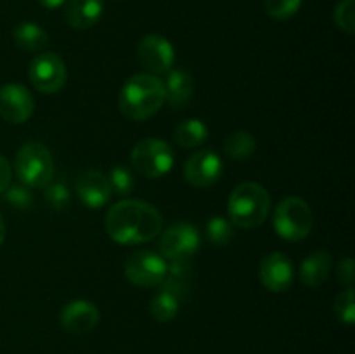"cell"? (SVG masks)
Masks as SVG:
<instances>
[{
    "instance_id": "6da1fadb",
    "label": "cell",
    "mask_w": 355,
    "mask_h": 354,
    "mask_svg": "<svg viewBox=\"0 0 355 354\" xmlns=\"http://www.w3.org/2000/svg\"><path fill=\"white\" fill-rule=\"evenodd\" d=\"M104 226L107 236L118 245H141L162 235L163 217L148 201L125 198L111 205Z\"/></svg>"
},
{
    "instance_id": "7a4b0ae2",
    "label": "cell",
    "mask_w": 355,
    "mask_h": 354,
    "mask_svg": "<svg viewBox=\"0 0 355 354\" xmlns=\"http://www.w3.org/2000/svg\"><path fill=\"white\" fill-rule=\"evenodd\" d=\"M165 104V83L149 73L132 75L118 96L121 115L132 121H142L158 113Z\"/></svg>"
},
{
    "instance_id": "3957f363",
    "label": "cell",
    "mask_w": 355,
    "mask_h": 354,
    "mask_svg": "<svg viewBox=\"0 0 355 354\" xmlns=\"http://www.w3.org/2000/svg\"><path fill=\"white\" fill-rule=\"evenodd\" d=\"M270 212V194L262 184L241 183L229 196V221L243 229H253L266 222Z\"/></svg>"
},
{
    "instance_id": "277c9868",
    "label": "cell",
    "mask_w": 355,
    "mask_h": 354,
    "mask_svg": "<svg viewBox=\"0 0 355 354\" xmlns=\"http://www.w3.org/2000/svg\"><path fill=\"white\" fill-rule=\"evenodd\" d=\"M314 228V215L305 200L288 196L279 201L274 210V229L286 242H300L311 235Z\"/></svg>"
},
{
    "instance_id": "5b68a950",
    "label": "cell",
    "mask_w": 355,
    "mask_h": 354,
    "mask_svg": "<svg viewBox=\"0 0 355 354\" xmlns=\"http://www.w3.org/2000/svg\"><path fill=\"white\" fill-rule=\"evenodd\" d=\"M17 177L28 187H44L54 179V158L42 142H28L14 160Z\"/></svg>"
},
{
    "instance_id": "8992f818",
    "label": "cell",
    "mask_w": 355,
    "mask_h": 354,
    "mask_svg": "<svg viewBox=\"0 0 355 354\" xmlns=\"http://www.w3.org/2000/svg\"><path fill=\"white\" fill-rule=\"evenodd\" d=\"M130 162L135 172L148 179H159L172 170L175 155L172 146L163 139L148 137L139 141L130 153Z\"/></svg>"
},
{
    "instance_id": "52a82bcc",
    "label": "cell",
    "mask_w": 355,
    "mask_h": 354,
    "mask_svg": "<svg viewBox=\"0 0 355 354\" xmlns=\"http://www.w3.org/2000/svg\"><path fill=\"white\" fill-rule=\"evenodd\" d=\"M168 262L162 253L153 250L134 252L125 262V276L132 285L141 288L158 287L165 280Z\"/></svg>"
},
{
    "instance_id": "ba28073f",
    "label": "cell",
    "mask_w": 355,
    "mask_h": 354,
    "mask_svg": "<svg viewBox=\"0 0 355 354\" xmlns=\"http://www.w3.org/2000/svg\"><path fill=\"white\" fill-rule=\"evenodd\" d=\"M28 76L38 92L58 94L66 85L68 69L55 52H40L31 59Z\"/></svg>"
},
{
    "instance_id": "9c48e42d",
    "label": "cell",
    "mask_w": 355,
    "mask_h": 354,
    "mask_svg": "<svg viewBox=\"0 0 355 354\" xmlns=\"http://www.w3.org/2000/svg\"><path fill=\"white\" fill-rule=\"evenodd\" d=\"M201 236L200 231L189 222H179V224L170 226L166 231H163L159 238V252L170 262L175 260L193 259L200 250Z\"/></svg>"
},
{
    "instance_id": "30bf717a",
    "label": "cell",
    "mask_w": 355,
    "mask_h": 354,
    "mask_svg": "<svg viewBox=\"0 0 355 354\" xmlns=\"http://www.w3.org/2000/svg\"><path fill=\"white\" fill-rule=\"evenodd\" d=\"M137 58L142 68L149 75H165L170 69H173L175 62V49L168 38L162 35H146L141 38L137 45Z\"/></svg>"
},
{
    "instance_id": "8fae6325",
    "label": "cell",
    "mask_w": 355,
    "mask_h": 354,
    "mask_svg": "<svg viewBox=\"0 0 355 354\" xmlns=\"http://www.w3.org/2000/svg\"><path fill=\"white\" fill-rule=\"evenodd\" d=\"M224 163L220 155L211 149L193 153L184 163V179L193 187H210L222 177Z\"/></svg>"
},
{
    "instance_id": "7c38bea8",
    "label": "cell",
    "mask_w": 355,
    "mask_h": 354,
    "mask_svg": "<svg viewBox=\"0 0 355 354\" xmlns=\"http://www.w3.org/2000/svg\"><path fill=\"white\" fill-rule=\"evenodd\" d=\"M35 111L33 94L21 83L0 87V117L9 124H24Z\"/></svg>"
},
{
    "instance_id": "4fadbf2b",
    "label": "cell",
    "mask_w": 355,
    "mask_h": 354,
    "mask_svg": "<svg viewBox=\"0 0 355 354\" xmlns=\"http://www.w3.org/2000/svg\"><path fill=\"white\" fill-rule=\"evenodd\" d=\"M295 269L291 259L283 252L267 253L259 266V280L274 294L288 292L293 285Z\"/></svg>"
},
{
    "instance_id": "5bb4252c",
    "label": "cell",
    "mask_w": 355,
    "mask_h": 354,
    "mask_svg": "<svg viewBox=\"0 0 355 354\" xmlns=\"http://www.w3.org/2000/svg\"><path fill=\"white\" fill-rule=\"evenodd\" d=\"M101 319L99 307L87 298L69 301L59 314V323L62 328L73 335H85L92 332Z\"/></svg>"
},
{
    "instance_id": "9a60e30c",
    "label": "cell",
    "mask_w": 355,
    "mask_h": 354,
    "mask_svg": "<svg viewBox=\"0 0 355 354\" xmlns=\"http://www.w3.org/2000/svg\"><path fill=\"white\" fill-rule=\"evenodd\" d=\"M75 189L80 201L92 210L103 208L104 205L110 203L111 196H113L107 176H104L101 170L96 169L83 170L76 179Z\"/></svg>"
},
{
    "instance_id": "2e32d148",
    "label": "cell",
    "mask_w": 355,
    "mask_h": 354,
    "mask_svg": "<svg viewBox=\"0 0 355 354\" xmlns=\"http://www.w3.org/2000/svg\"><path fill=\"white\" fill-rule=\"evenodd\" d=\"M103 10V0H68L64 7V19L75 30H89L101 19Z\"/></svg>"
},
{
    "instance_id": "e0dca14e",
    "label": "cell",
    "mask_w": 355,
    "mask_h": 354,
    "mask_svg": "<svg viewBox=\"0 0 355 354\" xmlns=\"http://www.w3.org/2000/svg\"><path fill=\"white\" fill-rule=\"evenodd\" d=\"M331 271V253L326 250L312 252L304 259L300 266V280L305 287L318 288L328 280Z\"/></svg>"
},
{
    "instance_id": "ac0fdd59",
    "label": "cell",
    "mask_w": 355,
    "mask_h": 354,
    "mask_svg": "<svg viewBox=\"0 0 355 354\" xmlns=\"http://www.w3.org/2000/svg\"><path fill=\"white\" fill-rule=\"evenodd\" d=\"M165 83V103L172 108H182L191 101L194 92V80L184 69H170Z\"/></svg>"
},
{
    "instance_id": "d6986e66",
    "label": "cell",
    "mask_w": 355,
    "mask_h": 354,
    "mask_svg": "<svg viewBox=\"0 0 355 354\" xmlns=\"http://www.w3.org/2000/svg\"><path fill=\"white\" fill-rule=\"evenodd\" d=\"M173 139L175 144L182 149L200 148L208 139V127L200 118H187L177 125L173 130Z\"/></svg>"
},
{
    "instance_id": "ffe728a7",
    "label": "cell",
    "mask_w": 355,
    "mask_h": 354,
    "mask_svg": "<svg viewBox=\"0 0 355 354\" xmlns=\"http://www.w3.org/2000/svg\"><path fill=\"white\" fill-rule=\"evenodd\" d=\"M14 44L26 52H42L49 44V35L40 24L24 21L14 30Z\"/></svg>"
},
{
    "instance_id": "44dd1931",
    "label": "cell",
    "mask_w": 355,
    "mask_h": 354,
    "mask_svg": "<svg viewBox=\"0 0 355 354\" xmlns=\"http://www.w3.org/2000/svg\"><path fill=\"white\" fill-rule=\"evenodd\" d=\"M257 141L252 132L248 130H236L229 134L224 141V151L229 158L236 162L248 160L255 153Z\"/></svg>"
},
{
    "instance_id": "7402d4cb",
    "label": "cell",
    "mask_w": 355,
    "mask_h": 354,
    "mask_svg": "<svg viewBox=\"0 0 355 354\" xmlns=\"http://www.w3.org/2000/svg\"><path fill=\"white\" fill-rule=\"evenodd\" d=\"M179 301L180 298L177 297L175 294L162 288V290L155 295L151 304H149V312H151L153 319H156L158 323L172 321L177 316V312H179Z\"/></svg>"
},
{
    "instance_id": "603a6c76",
    "label": "cell",
    "mask_w": 355,
    "mask_h": 354,
    "mask_svg": "<svg viewBox=\"0 0 355 354\" xmlns=\"http://www.w3.org/2000/svg\"><path fill=\"white\" fill-rule=\"evenodd\" d=\"M205 236L208 242L215 246H225L232 238H234V224L227 217L222 215H214L207 222L205 228Z\"/></svg>"
},
{
    "instance_id": "cb8c5ba5",
    "label": "cell",
    "mask_w": 355,
    "mask_h": 354,
    "mask_svg": "<svg viewBox=\"0 0 355 354\" xmlns=\"http://www.w3.org/2000/svg\"><path fill=\"white\" fill-rule=\"evenodd\" d=\"M107 180H110L113 194H118V196H130L135 187L134 172L125 165L111 167L110 174H107Z\"/></svg>"
},
{
    "instance_id": "d4e9b609",
    "label": "cell",
    "mask_w": 355,
    "mask_h": 354,
    "mask_svg": "<svg viewBox=\"0 0 355 354\" xmlns=\"http://www.w3.org/2000/svg\"><path fill=\"white\" fill-rule=\"evenodd\" d=\"M42 189H44V200L47 201L49 207L54 208V210L68 208L69 201H71V191H69L68 184L64 180L52 179Z\"/></svg>"
},
{
    "instance_id": "484cf974",
    "label": "cell",
    "mask_w": 355,
    "mask_h": 354,
    "mask_svg": "<svg viewBox=\"0 0 355 354\" xmlns=\"http://www.w3.org/2000/svg\"><path fill=\"white\" fill-rule=\"evenodd\" d=\"M335 314L338 318L340 323L343 325H354L355 321V295L354 288H345L343 292H340L335 298Z\"/></svg>"
},
{
    "instance_id": "4316f807",
    "label": "cell",
    "mask_w": 355,
    "mask_h": 354,
    "mask_svg": "<svg viewBox=\"0 0 355 354\" xmlns=\"http://www.w3.org/2000/svg\"><path fill=\"white\" fill-rule=\"evenodd\" d=\"M263 7H266L267 16L277 21H284L293 17L300 10L302 0H266Z\"/></svg>"
},
{
    "instance_id": "83f0119b",
    "label": "cell",
    "mask_w": 355,
    "mask_h": 354,
    "mask_svg": "<svg viewBox=\"0 0 355 354\" xmlns=\"http://www.w3.org/2000/svg\"><path fill=\"white\" fill-rule=\"evenodd\" d=\"M2 194L7 203L12 205L14 208H19V210H28L33 203V193L26 184H12Z\"/></svg>"
},
{
    "instance_id": "f1b7e54d",
    "label": "cell",
    "mask_w": 355,
    "mask_h": 354,
    "mask_svg": "<svg viewBox=\"0 0 355 354\" xmlns=\"http://www.w3.org/2000/svg\"><path fill=\"white\" fill-rule=\"evenodd\" d=\"M333 19H335L336 26L345 33L354 35L355 31V0H342L338 6L335 7L333 12Z\"/></svg>"
},
{
    "instance_id": "f546056e",
    "label": "cell",
    "mask_w": 355,
    "mask_h": 354,
    "mask_svg": "<svg viewBox=\"0 0 355 354\" xmlns=\"http://www.w3.org/2000/svg\"><path fill=\"white\" fill-rule=\"evenodd\" d=\"M336 278H338L340 283L345 285L347 288H352L355 280L352 257H345V259L340 260L338 266H336Z\"/></svg>"
},
{
    "instance_id": "4dcf8cb0",
    "label": "cell",
    "mask_w": 355,
    "mask_h": 354,
    "mask_svg": "<svg viewBox=\"0 0 355 354\" xmlns=\"http://www.w3.org/2000/svg\"><path fill=\"white\" fill-rule=\"evenodd\" d=\"M10 179H12V169H10V163L7 162L6 156L0 155V194L10 186Z\"/></svg>"
},
{
    "instance_id": "1f68e13d",
    "label": "cell",
    "mask_w": 355,
    "mask_h": 354,
    "mask_svg": "<svg viewBox=\"0 0 355 354\" xmlns=\"http://www.w3.org/2000/svg\"><path fill=\"white\" fill-rule=\"evenodd\" d=\"M40 3L47 9H58L62 3H66V0H40Z\"/></svg>"
},
{
    "instance_id": "d6a6232c",
    "label": "cell",
    "mask_w": 355,
    "mask_h": 354,
    "mask_svg": "<svg viewBox=\"0 0 355 354\" xmlns=\"http://www.w3.org/2000/svg\"><path fill=\"white\" fill-rule=\"evenodd\" d=\"M3 239H6V222H3L2 214H0V245L3 243Z\"/></svg>"
}]
</instances>
